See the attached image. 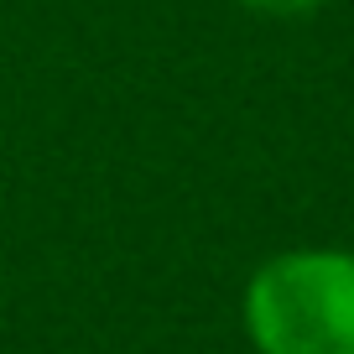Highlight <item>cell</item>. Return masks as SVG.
Here are the masks:
<instances>
[{
    "label": "cell",
    "instance_id": "6da1fadb",
    "mask_svg": "<svg viewBox=\"0 0 354 354\" xmlns=\"http://www.w3.org/2000/svg\"><path fill=\"white\" fill-rule=\"evenodd\" d=\"M245 339L255 354H354V250H281L245 281Z\"/></svg>",
    "mask_w": 354,
    "mask_h": 354
},
{
    "label": "cell",
    "instance_id": "7a4b0ae2",
    "mask_svg": "<svg viewBox=\"0 0 354 354\" xmlns=\"http://www.w3.org/2000/svg\"><path fill=\"white\" fill-rule=\"evenodd\" d=\"M234 6H245V11H255V16H281V21H292V16L323 11L328 0H234Z\"/></svg>",
    "mask_w": 354,
    "mask_h": 354
}]
</instances>
